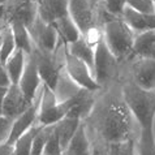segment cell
Wrapping results in <instances>:
<instances>
[{
  "mask_svg": "<svg viewBox=\"0 0 155 155\" xmlns=\"http://www.w3.org/2000/svg\"><path fill=\"white\" fill-rule=\"evenodd\" d=\"M11 85H12V82H11L9 74H8L5 67L2 64V65H0V87H9Z\"/></svg>",
  "mask_w": 155,
  "mask_h": 155,
  "instance_id": "cell-31",
  "label": "cell"
},
{
  "mask_svg": "<svg viewBox=\"0 0 155 155\" xmlns=\"http://www.w3.org/2000/svg\"><path fill=\"white\" fill-rule=\"evenodd\" d=\"M63 155H91L90 141L87 134H86L84 123L81 124L77 133L73 136L72 141L68 143L65 150L63 151Z\"/></svg>",
  "mask_w": 155,
  "mask_h": 155,
  "instance_id": "cell-19",
  "label": "cell"
},
{
  "mask_svg": "<svg viewBox=\"0 0 155 155\" xmlns=\"http://www.w3.org/2000/svg\"><path fill=\"white\" fill-rule=\"evenodd\" d=\"M8 25L11 26L12 33H13L16 48L22 50L26 55H30L34 50V43L28 26H25L22 22H11Z\"/></svg>",
  "mask_w": 155,
  "mask_h": 155,
  "instance_id": "cell-22",
  "label": "cell"
},
{
  "mask_svg": "<svg viewBox=\"0 0 155 155\" xmlns=\"http://www.w3.org/2000/svg\"><path fill=\"white\" fill-rule=\"evenodd\" d=\"M42 155H63V150L60 147L58 136H56V133H55V128H54L52 134H51L48 142H47L45 150H43Z\"/></svg>",
  "mask_w": 155,
  "mask_h": 155,
  "instance_id": "cell-29",
  "label": "cell"
},
{
  "mask_svg": "<svg viewBox=\"0 0 155 155\" xmlns=\"http://www.w3.org/2000/svg\"><path fill=\"white\" fill-rule=\"evenodd\" d=\"M137 155H155L154 129H141L140 137L136 142Z\"/></svg>",
  "mask_w": 155,
  "mask_h": 155,
  "instance_id": "cell-23",
  "label": "cell"
},
{
  "mask_svg": "<svg viewBox=\"0 0 155 155\" xmlns=\"http://www.w3.org/2000/svg\"><path fill=\"white\" fill-rule=\"evenodd\" d=\"M69 0H41L38 3V18L45 24L54 25L58 20L69 16Z\"/></svg>",
  "mask_w": 155,
  "mask_h": 155,
  "instance_id": "cell-14",
  "label": "cell"
},
{
  "mask_svg": "<svg viewBox=\"0 0 155 155\" xmlns=\"http://www.w3.org/2000/svg\"><path fill=\"white\" fill-rule=\"evenodd\" d=\"M65 50L69 54H72L73 56H76L77 59H80L81 61H84L90 69H94V55H95V47L89 45L82 37L78 41H76L72 45L64 46Z\"/></svg>",
  "mask_w": 155,
  "mask_h": 155,
  "instance_id": "cell-20",
  "label": "cell"
},
{
  "mask_svg": "<svg viewBox=\"0 0 155 155\" xmlns=\"http://www.w3.org/2000/svg\"><path fill=\"white\" fill-rule=\"evenodd\" d=\"M63 50H64V69H65L67 74L69 76V78L76 85H78L80 89H85L93 93L101 91L102 86L97 82L91 69L84 61H81L80 59H77L76 56H73L72 54L68 52L64 46Z\"/></svg>",
  "mask_w": 155,
  "mask_h": 155,
  "instance_id": "cell-6",
  "label": "cell"
},
{
  "mask_svg": "<svg viewBox=\"0 0 155 155\" xmlns=\"http://www.w3.org/2000/svg\"><path fill=\"white\" fill-rule=\"evenodd\" d=\"M7 22H5V21H4V20H2V21H0V35H2V33H3V30H4V28H5L7 26Z\"/></svg>",
  "mask_w": 155,
  "mask_h": 155,
  "instance_id": "cell-34",
  "label": "cell"
},
{
  "mask_svg": "<svg viewBox=\"0 0 155 155\" xmlns=\"http://www.w3.org/2000/svg\"><path fill=\"white\" fill-rule=\"evenodd\" d=\"M68 11L81 37L93 30L103 29V25L115 17L107 12L103 0H69Z\"/></svg>",
  "mask_w": 155,
  "mask_h": 155,
  "instance_id": "cell-3",
  "label": "cell"
},
{
  "mask_svg": "<svg viewBox=\"0 0 155 155\" xmlns=\"http://www.w3.org/2000/svg\"><path fill=\"white\" fill-rule=\"evenodd\" d=\"M34 2H37V3H39V2H41V0H34Z\"/></svg>",
  "mask_w": 155,
  "mask_h": 155,
  "instance_id": "cell-35",
  "label": "cell"
},
{
  "mask_svg": "<svg viewBox=\"0 0 155 155\" xmlns=\"http://www.w3.org/2000/svg\"><path fill=\"white\" fill-rule=\"evenodd\" d=\"M7 91H8V87H0V115H2L3 103H4V99H5Z\"/></svg>",
  "mask_w": 155,
  "mask_h": 155,
  "instance_id": "cell-33",
  "label": "cell"
},
{
  "mask_svg": "<svg viewBox=\"0 0 155 155\" xmlns=\"http://www.w3.org/2000/svg\"><path fill=\"white\" fill-rule=\"evenodd\" d=\"M120 72H121V63L114 56L106 46L104 41L102 39L95 46V55H94L93 74L97 82L102 86V89L120 82Z\"/></svg>",
  "mask_w": 155,
  "mask_h": 155,
  "instance_id": "cell-5",
  "label": "cell"
},
{
  "mask_svg": "<svg viewBox=\"0 0 155 155\" xmlns=\"http://www.w3.org/2000/svg\"><path fill=\"white\" fill-rule=\"evenodd\" d=\"M136 141L128 140L119 143H112L107 149V155H136Z\"/></svg>",
  "mask_w": 155,
  "mask_h": 155,
  "instance_id": "cell-26",
  "label": "cell"
},
{
  "mask_svg": "<svg viewBox=\"0 0 155 155\" xmlns=\"http://www.w3.org/2000/svg\"><path fill=\"white\" fill-rule=\"evenodd\" d=\"M0 65H2V58H0Z\"/></svg>",
  "mask_w": 155,
  "mask_h": 155,
  "instance_id": "cell-36",
  "label": "cell"
},
{
  "mask_svg": "<svg viewBox=\"0 0 155 155\" xmlns=\"http://www.w3.org/2000/svg\"><path fill=\"white\" fill-rule=\"evenodd\" d=\"M134 38L136 33L121 17H112L103 25V41L121 64L130 59Z\"/></svg>",
  "mask_w": 155,
  "mask_h": 155,
  "instance_id": "cell-4",
  "label": "cell"
},
{
  "mask_svg": "<svg viewBox=\"0 0 155 155\" xmlns=\"http://www.w3.org/2000/svg\"><path fill=\"white\" fill-rule=\"evenodd\" d=\"M0 155H15V146L11 143H4L0 145Z\"/></svg>",
  "mask_w": 155,
  "mask_h": 155,
  "instance_id": "cell-32",
  "label": "cell"
},
{
  "mask_svg": "<svg viewBox=\"0 0 155 155\" xmlns=\"http://www.w3.org/2000/svg\"><path fill=\"white\" fill-rule=\"evenodd\" d=\"M38 112H39V93L31 103V106L13 120L7 143L13 145L21 136H24L29 129H31L35 124H38Z\"/></svg>",
  "mask_w": 155,
  "mask_h": 155,
  "instance_id": "cell-12",
  "label": "cell"
},
{
  "mask_svg": "<svg viewBox=\"0 0 155 155\" xmlns=\"http://www.w3.org/2000/svg\"><path fill=\"white\" fill-rule=\"evenodd\" d=\"M26 58H28V55L25 54L22 50H16L15 52L8 58L7 61L3 64V65L5 67L8 74H9L12 84L20 82V78L25 69V64H26Z\"/></svg>",
  "mask_w": 155,
  "mask_h": 155,
  "instance_id": "cell-21",
  "label": "cell"
},
{
  "mask_svg": "<svg viewBox=\"0 0 155 155\" xmlns=\"http://www.w3.org/2000/svg\"><path fill=\"white\" fill-rule=\"evenodd\" d=\"M130 58L155 59V30L136 34Z\"/></svg>",
  "mask_w": 155,
  "mask_h": 155,
  "instance_id": "cell-17",
  "label": "cell"
},
{
  "mask_svg": "<svg viewBox=\"0 0 155 155\" xmlns=\"http://www.w3.org/2000/svg\"><path fill=\"white\" fill-rule=\"evenodd\" d=\"M30 106L31 104L26 102V99L24 97V93L20 89L18 84H12L8 87L5 99H4L2 115L13 121L24 111H26Z\"/></svg>",
  "mask_w": 155,
  "mask_h": 155,
  "instance_id": "cell-13",
  "label": "cell"
},
{
  "mask_svg": "<svg viewBox=\"0 0 155 155\" xmlns=\"http://www.w3.org/2000/svg\"><path fill=\"white\" fill-rule=\"evenodd\" d=\"M81 124H82V120H81L80 117L67 115L65 117H63L59 123H56L54 125L55 133H56V136H58L60 147H61L63 151L65 150L68 143L72 141L73 136L77 133L78 128L81 127Z\"/></svg>",
  "mask_w": 155,
  "mask_h": 155,
  "instance_id": "cell-16",
  "label": "cell"
},
{
  "mask_svg": "<svg viewBox=\"0 0 155 155\" xmlns=\"http://www.w3.org/2000/svg\"><path fill=\"white\" fill-rule=\"evenodd\" d=\"M123 99L141 129H153L155 119V90H145L129 80L120 81Z\"/></svg>",
  "mask_w": 155,
  "mask_h": 155,
  "instance_id": "cell-2",
  "label": "cell"
},
{
  "mask_svg": "<svg viewBox=\"0 0 155 155\" xmlns=\"http://www.w3.org/2000/svg\"><path fill=\"white\" fill-rule=\"evenodd\" d=\"M89 116L84 120L91 155H107V149L133 137V116L123 99L120 82L101 90Z\"/></svg>",
  "mask_w": 155,
  "mask_h": 155,
  "instance_id": "cell-1",
  "label": "cell"
},
{
  "mask_svg": "<svg viewBox=\"0 0 155 155\" xmlns=\"http://www.w3.org/2000/svg\"><path fill=\"white\" fill-rule=\"evenodd\" d=\"M38 3L34 0H8L4 5V21L22 22L28 29L38 17Z\"/></svg>",
  "mask_w": 155,
  "mask_h": 155,
  "instance_id": "cell-8",
  "label": "cell"
},
{
  "mask_svg": "<svg viewBox=\"0 0 155 155\" xmlns=\"http://www.w3.org/2000/svg\"><path fill=\"white\" fill-rule=\"evenodd\" d=\"M16 43L13 38V33L9 25L4 28L2 35H0V58H2V64H4L8 60V58L15 52Z\"/></svg>",
  "mask_w": 155,
  "mask_h": 155,
  "instance_id": "cell-25",
  "label": "cell"
},
{
  "mask_svg": "<svg viewBox=\"0 0 155 155\" xmlns=\"http://www.w3.org/2000/svg\"><path fill=\"white\" fill-rule=\"evenodd\" d=\"M121 18L125 21V24L130 28L136 34L155 30V13L145 15L130 9L129 7H125Z\"/></svg>",
  "mask_w": 155,
  "mask_h": 155,
  "instance_id": "cell-15",
  "label": "cell"
},
{
  "mask_svg": "<svg viewBox=\"0 0 155 155\" xmlns=\"http://www.w3.org/2000/svg\"><path fill=\"white\" fill-rule=\"evenodd\" d=\"M103 3L107 12L115 17H121L127 7V0H103Z\"/></svg>",
  "mask_w": 155,
  "mask_h": 155,
  "instance_id": "cell-28",
  "label": "cell"
},
{
  "mask_svg": "<svg viewBox=\"0 0 155 155\" xmlns=\"http://www.w3.org/2000/svg\"><path fill=\"white\" fill-rule=\"evenodd\" d=\"M54 130V125H42L39 130L35 133L31 142V151L30 155H42L47 142H48L51 134Z\"/></svg>",
  "mask_w": 155,
  "mask_h": 155,
  "instance_id": "cell-24",
  "label": "cell"
},
{
  "mask_svg": "<svg viewBox=\"0 0 155 155\" xmlns=\"http://www.w3.org/2000/svg\"><path fill=\"white\" fill-rule=\"evenodd\" d=\"M127 7L145 15L155 13V3L153 0H127Z\"/></svg>",
  "mask_w": 155,
  "mask_h": 155,
  "instance_id": "cell-27",
  "label": "cell"
},
{
  "mask_svg": "<svg viewBox=\"0 0 155 155\" xmlns=\"http://www.w3.org/2000/svg\"><path fill=\"white\" fill-rule=\"evenodd\" d=\"M52 26L58 31L60 45H63V46L72 45V43H74L76 41H78L81 38L80 30L77 29L76 24L72 21L71 16H65L63 18L58 20Z\"/></svg>",
  "mask_w": 155,
  "mask_h": 155,
  "instance_id": "cell-18",
  "label": "cell"
},
{
  "mask_svg": "<svg viewBox=\"0 0 155 155\" xmlns=\"http://www.w3.org/2000/svg\"><path fill=\"white\" fill-rule=\"evenodd\" d=\"M31 54L35 58L38 73H39L42 84L50 87L51 90H54V91H56L60 78V64L58 63L56 52H42L34 47Z\"/></svg>",
  "mask_w": 155,
  "mask_h": 155,
  "instance_id": "cell-9",
  "label": "cell"
},
{
  "mask_svg": "<svg viewBox=\"0 0 155 155\" xmlns=\"http://www.w3.org/2000/svg\"><path fill=\"white\" fill-rule=\"evenodd\" d=\"M12 120H9L5 116L0 115V145L7 142L8 137L11 133V128H12Z\"/></svg>",
  "mask_w": 155,
  "mask_h": 155,
  "instance_id": "cell-30",
  "label": "cell"
},
{
  "mask_svg": "<svg viewBox=\"0 0 155 155\" xmlns=\"http://www.w3.org/2000/svg\"><path fill=\"white\" fill-rule=\"evenodd\" d=\"M30 35L34 43V47L42 52L54 54L60 46V39L58 31L55 30L52 25L45 24L37 17L34 24L29 28Z\"/></svg>",
  "mask_w": 155,
  "mask_h": 155,
  "instance_id": "cell-10",
  "label": "cell"
},
{
  "mask_svg": "<svg viewBox=\"0 0 155 155\" xmlns=\"http://www.w3.org/2000/svg\"><path fill=\"white\" fill-rule=\"evenodd\" d=\"M18 86L22 90L26 102L31 104L42 87V80L39 77V73H38L35 58L33 54L28 55L26 58V64H25V69L20 78Z\"/></svg>",
  "mask_w": 155,
  "mask_h": 155,
  "instance_id": "cell-11",
  "label": "cell"
},
{
  "mask_svg": "<svg viewBox=\"0 0 155 155\" xmlns=\"http://www.w3.org/2000/svg\"><path fill=\"white\" fill-rule=\"evenodd\" d=\"M128 78L145 90H155V59L130 58L128 60Z\"/></svg>",
  "mask_w": 155,
  "mask_h": 155,
  "instance_id": "cell-7",
  "label": "cell"
}]
</instances>
